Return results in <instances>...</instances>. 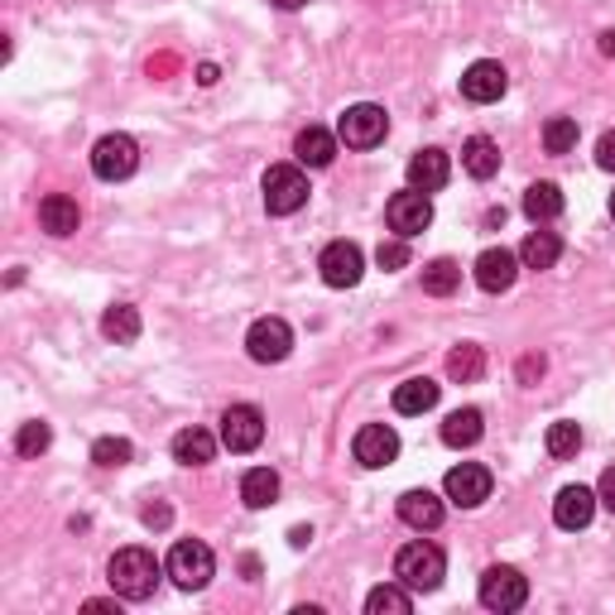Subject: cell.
<instances>
[{
	"label": "cell",
	"mask_w": 615,
	"mask_h": 615,
	"mask_svg": "<svg viewBox=\"0 0 615 615\" xmlns=\"http://www.w3.org/2000/svg\"><path fill=\"white\" fill-rule=\"evenodd\" d=\"M375 260H380V270H404L409 265V241H380V251H375Z\"/></svg>",
	"instance_id": "d590c367"
},
{
	"label": "cell",
	"mask_w": 615,
	"mask_h": 615,
	"mask_svg": "<svg viewBox=\"0 0 615 615\" xmlns=\"http://www.w3.org/2000/svg\"><path fill=\"white\" fill-rule=\"evenodd\" d=\"M101 336L115 346H130L140 336V308H130V303H111L107 313H101Z\"/></svg>",
	"instance_id": "83f0119b"
},
{
	"label": "cell",
	"mask_w": 615,
	"mask_h": 615,
	"mask_svg": "<svg viewBox=\"0 0 615 615\" xmlns=\"http://www.w3.org/2000/svg\"><path fill=\"white\" fill-rule=\"evenodd\" d=\"M520 255L515 251H505V245H491V251H481L476 255V265H472V274H476V284L486 289V294H505L510 284L520 280Z\"/></svg>",
	"instance_id": "9a60e30c"
},
{
	"label": "cell",
	"mask_w": 615,
	"mask_h": 615,
	"mask_svg": "<svg viewBox=\"0 0 615 615\" xmlns=\"http://www.w3.org/2000/svg\"><path fill=\"white\" fill-rule=\"evenodd\" d=\"M409 611H414V592L404 582H385V587L365 596V615H409Z\"/></svg>",
	"instance_id": "f1b7e54d"
},
{
	"label": "cell",
	"mask_w": 615,
	"mask_h": 615,
	"mask_svg": "<svg viewBox=\"0 0 615 615\" xmlns=\"http://www.w3.org/2000/svg\"><path fill=\"white\" fill-rule=\"evenodd\" d=\"M563 260V241L558 231H530L520 245V265L524 270H553Z\"/></svg>",
	"instance_id": "cb8c5ba5"
},
{
	"label": "cell",
	"mask_w": 615,
	"mask_h": 615,
	"mask_svg": "<svg viewBox=\"0 0 615 615\" xmlns=\"http://www.w3.org/2000/svg\"><path fill=\"white\" fill-rule=\"evenodd\" d=\"M212 457H216V437L208 429L173 433V462H179V466H208Z\"/></svg>",
	"instance_id": "d4e9b609"
},
{
	"label": "cell",
	"mask_w": 615,
	"mask_h": 615,
	"mask_svg": "<svg viewBox=\"0 0 615 615\" xmlns=\"http://www.w3.org/2000/svg\"><path fill=\"white\" fill-rule=\"evenodd\" d=\"M602 53L615 58V29H606V34H602Z\"/></svg>",
	"instance_id": "b9f144b4"
},
{
	"label": "cell",
	"mask_w": 615,
	"mask_h": 615,
	"mask_svg": "<svg viewBox=\"0 0 615 615\" xmlns=\"http://www.w3.org/2000/svg\"><path fill=\"white\" fill-rule=\"evenodd\" d=\"M169 520H173V515H169V505H150V510H144V524H150V530H164Z\"/></svg>",
	"instance_id": "ab89813d"
},
{
	"label": "cell",
	"mask_w": 615,
	"mask_h": 615,
	"mask_svg": "<svg viewBox=\"0 0 615 615\" xmlns=\"http://www.w3.org/2000/svg\"><path fill=\"white\" fill-rule=\"evenodd\" d=\"M198 82H202V87H212V82H216V68H212V63H202V68H198Z\"/></svg>",
	"instance_id": "60d3db41"
},
{
	"label": "cell",
	"mask_w": 615,
	"mask_h": 615,
	"mask_svg": "<svg viewBox=\"0 0 615 615\" xmlns=\"http://www.w3.org/2000/svg\"><path fill=\"white\" fill-rule=\"evenodd\" d=\"M462 169L472 173V179H495V173H501V144H495L491 135H472L462 144Z\"/></svg>",
	"instance_id": "7402d4cb"
},
{
	"label": "cell",
	"mask_w": 615,
	"mask_h": 615,
	"mask_svg": "<svg viewBox=\"0 0 615 615\" xmlns=\"http://www.w3.org/2000/svg\"><path fill=\"white\" fill-rule=\"evenodd\" d=\"M544 447H548V457H558V462L577 457V452H582V423H573V419H558V423H548V433H544Z\"/></svg>",
	"instance_id": "1f68e13d"
},
{
	"label": "cell",
	"mask_w": 615,
	"mask_h": 615,
	"mask_svg": "<svg viewBox=\"0 0 615 615\" xmlns=\"http://www.w3.org/2000/svg\"><path fill=\"white\" fill-rule=\"evenodd\" d=\"M385 222H390V231L400 241H414L419 231L433 226V198L419 193V188H404V193H394L385 202Z\"/></svg>",
	"instance_id": "ba28073f"
},
{
	"label": "cell",
	"mask_w": 615,
	"mask_h": 615,
	"mask_svg": "<svg viewBox=\"0 0 615 615\" xmlns=\"http://www.w3.org/2000/svg\"><path fill=\"white\" fill-rule=\"evenodd\" d=\"M476 596H481V606L486 611H501V615H510V611H520L524 602H530V577L520 573V567H486L481 573V587H476Z\"/></svg>",
	"instance_id": "52a82bcc"
},
{
	"label": "cell",
	"mask_w": 615,
	"mask_h": 615,
	"mask_svg": "<svg viewBox=\"0 0 615 615\" xmlns=\"http://www.w3.org/2000/svg\"><path fill=\"white\" fill-rule=\"evenodd\" d=\"M447 179H452L447 150H419L409 159V188H419V193H437V188H447Z\"/></svg>",
	"instance_id": "e0dca14e"
},
{
	"label": "cell",
	"mask_w": 615,
	"mask_h": 615,
	"mask_svg": "<svg viewBox=\"0 0 615 615\" xmlns=\"http://www.w3.org/2000/svg\"><path fill=\"white\" fill-rule=\"evenodd\" d=\"M241 501L251 510H270L280 501V472H270V466H251V472L241 476Z\"/></svg>",
	"instance_id": "4316f807"
},
{
	"label": "cell",
	"mask_w": 615,
	"mask_h": 615,
	"mask_svg": "<svg viewBox=\"0 0 615 615\" xmlns=\"http://www.w3.org/2000/svg\"><path fill=\"white\" fill-rule=\"evenodd\" d=\"M596 164H602L606 173H615V130H606V135L596 140Z\"/></svg>",
	"instance_id": "8d00e7d4"
},
{
	"label": "cell",
	"mask_w": 615,
	"mask_h": 615,
	"mask_svg": "<svg viewBox=\"0 0 615 615\" xmlns=\"http://www.w3.org/2000/svg\"><path fill=\"white\" fill-rule=\"evenodd\" d=\"M437 394H443V385H437V380H429V375L404 380V385H394V414H404V419L429 414V409L437 404Z\"/></svg>",
	"instance_id": "ffe728a7"
},
{
	"label": "cell",
	"mask_w": 615,
	"mask_h": 615,
	"mask_svg": "<svg viewBox=\"0 0 615 615\" xmlns=\"http://www.w3.org/2000/svg\"><path fill=\"white\" fill-rule=\"evenodd\" d=\"M169 577H173V587H183V592H202L212 582L216 573V558H212V548L202 544V538H179V544L169 548Z\"/></svg>",
	"instance_id": "277c9868"
},
{
	"label": "cell",
	"mask_w": 615,
	"mask_h": 615,
	"mask_svg": "<svg viewBox=\"0 0 615 615\" xmlns=\"http://www.w3.org/2000/svg\"><path fill=\"white\" fill-rule=\"evenodd\" d=\"M596 491L592 486H563L558 491V501H553V524H558V530H587L592 524V515H596Z\"/></svg>",
	"instance_id": "2e32d148"
},
{
	"label": "cell",
	"mask_w": 615,
	"mask_h": 615,
	"mask_svg": "<svg viewBox=\"0 0 615 615\" xmlns=\"http://www.w3.org/2000/svg\"><path fill=\"white\" fill-rule=\"evenodd\" d=\"M491 486H495V476H491V466H481V462H462V466H452L447 481H443L447 501H452V505H462V510L486 505V501H491Z\"/></svg>",
	"instance_id": "8fae6325"
},
{
	"label": "cell",
	"mask_w": 615,
	"mask_h": 615,
	"mask_svg": "<svg viewBox=\"0 0 615 615\" xmlns=\"http://www.w3.org/2000/svg\"><path fill=\"white\" fill-rule=\"evenodd\" d=\"M481 433H486V414L481 409H452L443 419V443L447 447H476Z\"/></svg>",
	"instance_id": "603a6c76"
},
{
	"label": "cell",
	"mask_w": 615,
	"mask_h": 615,
	"mask_svg": "<svg viewBox=\"0 0 615 615\" xmlns=\"http://www.w3.org/2000/svg\"><path fill=\"white\" fill-rule=\"evenodd\" d=\"M577 115H548L544 121V150L548 154H573L577 150Z\"/></svg>",
	"instance_id": "d6a6232c"
},
{
	"label": "cell",
	"mask_w": 615,
	"mask_h": 615,
	"mask_svg": "<svg viewBox=\"0 0 615 615\" xmlns=\"http://www.w3.org/2000/svg\"><path fill=\"white\" fill-rule=\"evenodd\" d=\"M265 212L270 216H294L299 208H308V173H303V164H270L265 169Z\"/></svg>",
	"instance_id": "3957f363"
},
{
	"label": "cell",
	"mask_w": 615,
	"mask_h": 615,
	"mask_svg": "<svg viewBox=\"0 0 615 615\" xmlns=\"http://www.w3.org/2000/svg\"><path fill=\"white\" fill-rule=\"evenodd\" d=\"M505 87H510V72L495 63V58H476V63L462 72V97L476 101V107H491V101H501Z\"/></svg>",
	"instance_id": "5bb4252c"
},
{
	"label": "cell",
	"mask_w": 615,
	"mask_h": 615,
	"mask_svg": "<svg viewBox=\"0 0 615 615\" xmlns=\"http://www.w3.org/2000/svg\"><path fill=\"white\" fill-rule=\"evenodd\" d=\"M245 351H251V361H260V365H280L289 351H294V327H289L284 317H255L251 332H245Z\"/></svg>",
	"instance_id": "9c48e42d"
},
{
	"label": "cell",
	"mask_w": 615,
	"mask_h": 615,
	"mask_svg": "<svg viewBox=\"0 0 615 615\" xmlns=\"http://www.w3.org/2000/svg\"><path fill=\"white\" fill-rule=\"evenodd\" d=\"M308 538H313V530H294V534H289V544H294V548H303Z\"/></svg>",
	"instance_id": "7bdbcfd3"
},
{
	"label": "cell",
	"mask_w": 615,
	"mask_h": 615,
	"mask_svg": "<svg viewBox=\"0 0 615 615\" xmlns=\"http://www.w3.org/2000/svg\"><path fill=\"white\" fill-rule=\"evenodd\" d=\"M457 284H462V265H457V260L437 255L433 265H423V294L447 299V294H457Z\"/></svg>",
	"instance_id": "f546056e"
},
{
	"label": "cell",
	"mask_w": 615,
	"mask_h": 615,
	"mask_svg": "<svg viewBox=\"0 0 615 615\" xmlns=\"http://www.w3.org/2000/svg\"><path fill=\"white\" fill-rule=\"evenodd\" d=\"M135 169H140V144L130 140L125 130H111V135H101L92 144V173L101 183H121Z\"/></svg>",
	"instance_id": "8992f818"
},
{
	"label": "cell",
	"mask_w": 615,
	"mask_h": 615,
	"mask_svg": "<svg viewBox=\"0 0 615 615\" xmlns=\"http://www.w3.org/2000/svg\"><path fill=\"white\" fill-rule=\"evenodd\" d=\"M524 216H530L534 226H544L553 222V216H563V188L558 183H530L524 188Z\"/></svg>",
	"instance_id": "484cf974"
},
{
	"label": "cell",
	"mask_w": 615,
	"mask_h": 615,
	"mask_svg": "<svg viewBox=\"0 0 615 615\" xmlns=\"http://www.w3.org/2000/svg\"><path fill=\"white\" fill-rule=\"evenodd\" d=\"M596 501H602L611 515H615V466H606L602 472V481H596Z\"/></svg>",
	"instance_id": "74e56055"
},
{
	"label": "cell",
	"mask_w": 615,
	"mask_h": 615,
	"mask_svg": "<svg viewBox=\"0 0 615 615\" xmlns=\"http://www.w3.org/2000/svg\"><path fill=\"white\" fill-rule=\"evenodd\" d=\"M443 501H437L433 491H404L400 495V520L409 524V530H419V534H429V530H437L443 524Z\"/></svg>",
	"instance_id": "ac0fdd59"
},
{
	"label": "cell",
	"mask_w": 615,
	"mask_h": 615,
	"mask_svg": "<svg viewBox=\"0 0 615 615\" xmlns=\"http://www.w3.org/2000/svg\"><path fill=\"white\" fill-rule=\"evenodd\" d=\"M39 226L49 231V236H72V231L82 226V208H78V198H68V193H49L39 202Z\"/></svg>",
	"instance_id": "d6986e66"
},
{
	"label": "cell",
	"mask_w": 615,
	"mask_h": 615,
	"mask_svg": "<svg viewBox=\"0 0 615 615\" xmlns=\"http://www.w3.org/2000/svg\"><path fill=\"white\" fill-rule=\"evenodd\" d=\"M265 443V414L255 404H231L222 414V447L226 452H255Z\"/></svg>",
	"instance_id": "7c38bea8"
},
{
	"label": "cell",
	"mask_w": 615,
	"mask_h": 615,
	"mask_svg": "<svg viewBox=\"0 0 615 615\" xmlns=\"http://www.w3.org/2000/svg\"><path fill=\"white\" fill-rule=\"evenodd\" d=\"M107 582L121 602H150L154 587H159V563L150 548L130 544V548H115L111 563H107Z\"/></svg>",
	"instance_id": "6da1fadb"
},
{
	"label": "cell",
	"mask_w": 615,
	"mask_h": 615,
	"mask_svg": "<svg viewBox=\"0 0 615 615\" xmlns=\"http://www.w3.org/2000/svg\"><path fill=\"white\" fill-rule=\"evenodd\" d=\"M486 375V351L476 342H462L457 351L447 356V380H457V385H472V380Z\"/></svg>",
	"instance_id": "4dcf8cb0"
},
{
	"label": "cell",
	"mask_w": 615,
	"mask_h": 615,
	"mask_svg": "<svg viewBox=\"0 0 615 615\" xmlns=\"http://www.w3.org/2000/svg\"><path fill=\"white\" fill-rule=\"evenodd\" d=\"M317 274L327 289H356L361 274H365V255L356 241H332L327 251L317 255Z\"/></svg>",
	"instance_id": "30bf717a"
},
{
	"label": "cell",
	"mask_w": 615,
	"mask_h": 615,
	"mask_svg": "<svg viewBox=\"0 0 615 615\" xmlns=\"http://www.w3.org/2000/svg\"><path fill=\"white\" fill-rule=\"evenodd\" d=\"M443 577H447V558L429 538H414V544L394 553V582H404L409 592H437Z\"/></svg>",
	"instance_id": "7a4b0ae2"
},
{
	"label": "cell",
	"mask_w": 615,
	"mask_h": 615,
	"mask_svg": "<svg viewBox=\"0 0 615 615\" xmlns=\"http://www.w3.org/2000/svg\"><path fill=\"white\" fill-rule=\"evenodd\" d=\"M92 462L115 472V466H130L135 462V447H130V437H97L92 443Z\"/></svg>",
	"instance_id": "e575fe53"
},
{
	"label": "cell",
	"mask_w": 615,
	"mask_h": 615,
	"mask_svg": "<svg viewBox=\"0 0 615 615\" xmlns=\"http://www.w3.org/2000/svg\"><path fill=\"white\" fill-rule=\"evenodd\" d=\"M274 6H280V10H303L308 0H274Z\"/></svg>",
	"instance_id": "ee69618b"
},
{
	"label": "cell",
	"mask_w": 615,
	"mask_h": 615,
	"mask_svg": "<svg viewBox=\"0 0 615 615\" xmlns=\"http://www.w3.org/2000/svg\"><path fill=\"white\" fill-rule=\"evenodd\" d=\"M611 216H615V193H611Z\"/></svg>",
	"instance_id": "f6af8a7d"
},
{
	"label": "cell",
	"mask_w": 615,
	"mask_h": 615,
	"mask_svg": "<svg viewBox=\"0 0 615 615\" xmlns=\"http://www.w3.org/2000/svg\"><path fill=\"white\" fill-rule=\"evenodd\" d=\"M385 135H390V115H385V107H375V101H356V107H346L342 121H336V140H342L346 150H375Z\"/></svg>",
	"instance_id": "5b68a950"
},
{
	"label": "cell",
	"mask_w": 615,
	"mask_h": 615,
	"mask_svg": "<svg viewBox=\"0 0 615 615\" xmlns=\"http://www.w3.org/2000/svg\"><path fill=\"white\" fill-rule=\"evenodd\" d=\"M49 443H53V429L43 419H29V423H20V433H14V452H20V457H43V452H49Z\"/></svg>",
	"instance_id": "836d02e7"
},
{
	"label": "cell",
	"mask_w": 615,
	"mask_h": 615,
	"mask_svg": "<svg viewBox=\"0 0 615 615\" xmlns=\"http://www.w3.org/2000/svg\"><path fill=\"white\" fill-rule=\"evenodd\" d=\"M538 375H544V356H524L520 361V380L530 385V380H538Z\"/></svg>",
	"instance_id": "f35d334b"
},
{
	"label": "cell",
	"mask_w": 615,
	"mask_h": 615,
	"mask_svg": "<svg viewBox=\"0 0 615 615\" xmlns=\"http://www.w3.org/2000/svg\"><path fill=\"white\" fill-rule=\"evenodd\" d=\"M294 159H299L303 169H327L332 159H336V135H332V130H322V125L299 130V140H294Z\"/></svg>",
	"instance_id": "44dd1931"
},
{
	"label": "cell",
	"mask_w": 615,
	"mask_h": 615,
	"mask_svg": "<svg viewBox=\"0 0 615 615\" xmlns=\"http://www.w3.org/2000/svg\"><path fill=\"white\" fill-rule=\"evenodd\" d=\"M351 457H356L365 472H380V466H390L400 457V433H394L390 423H365V429L351 437Z\"/></svg>",
	"instance_id": "4fadbf2b"
}]
</instances>
